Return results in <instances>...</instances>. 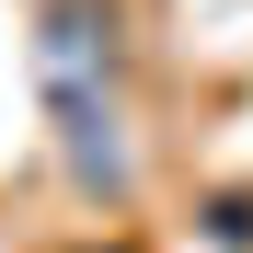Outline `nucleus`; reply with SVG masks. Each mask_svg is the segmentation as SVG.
Instances as JSON below:
<instances>
[{
  "mask_svg": "<svg viewBox=\"0 0 253 253\" xmlns=\"http://www.w3.org/2000/svg\"><path fill=\"white\" fill-rule=\"evenodd\" d=\"M35 69H46V104H58V150L69 173L115 196L126 184V115H115V23L92 12V0H58L46 35H35Z\"/></svg>",
  "mask_w": 253,
  "mask_h": 253,
  "instance_id": "f257e3e1",
  "label": "nucleus"
}]
</instances>
